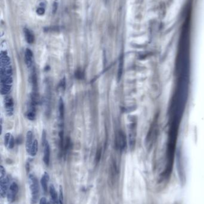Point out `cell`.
Returning <instances> with one entry per match:
<instances>
[{
    "label": "cell",
    "instance_id": "cell-1",
    "mask_svg": "<svg viewBox=\"0 0 204 204\" xmlns=\"http://www.w3.org/2000/svg\"><path fill=\"white\" fill-rule=\"evenodd\" d=\"M29 184L31 193V203L36 204L39 197V185L37 178L33 174L29 176Z\"/></svg>",
    "mask_w": 204,
    "mask_h": 204
},
{
    "label": "cell",
    "instance_id": "cell-2",
    "mask_svg": "<svg viewBox=\"0 0 204 204\" xmlns=\"http://www.w3.org/2000/svg\"><path fill=\"white\" fill-rule=\"evenodd\" d=\"M43 146L44 147V155H43V161L46 165H49L50 163V149L49 143L46 138V132L45 131L43 132V137H42Z\"/></svg>",
    "mask_w": 204,
    "mask_h": 204
},
{
    "label": "cell",
    "instance_id": "cell-3",
    "mask_svg": "<svg viewBox=\"0 0 204 204\" xmlns=\"http://www.w3.org/2000/svg\"><path fill=\"white\" fill-rule=\"evenodd\" d=\"M126 137L123 132L121 130L118 131L116 134L115 139V146L116 148L118 150L123 151L126 147Z\"/></svg>",
    "mask_w": 204,
    "mask_h": 204
},
{
    "label": "cell",
    "instance_id": "cell-4",
    "mask_svg": "<svg viewBox=\"0 0 204 204\" xmlns=\"http://www.w3.org/2000/svg\"><path fill=\"white\" fill-rule=\"evenodd\" d=\"M18 185L16 182H13L10 184L7 193V197L9 202H12L14 201L18 193Z\"/></svg>",
    "mask_w": 204,
    "mask_h": 204
},
{
    "label": "cell",
    "instance_id": "cell-5",
    "mask_svg": "<svg viewBox=\"0 0 204 204\" xmlns=\"http://www.w3.org/2000/svg\"><path fill=\"white\" fill-rule=\"evenodd\" d=\"M9 181V177L7 175L3 177L0 178V194L3 197H5V196L7 195L10 186Z\"/></svg>",
    "mask_w": 204,
    "mask_h": 204
},
{
    "label": "cell",
    "instance_id": "cell-6",
    "mask_svg": "<svg viewBox=\"0 0 204 204\" xmlns=\"http://www.w3.org/2000/svg\"><path fill=\"white\" fill-rule=\"evenodd\" d=\"M116 175H117V167L116 165V163L114 161H112L110 167V176H109V182H110V184L112 185H113L114 183Z\"/></svg>",
    "mask_w": 204,
    "mask_h": 204
},
{
    "label": "cell",
    "instance_id": "cell-7",
    "mask_svg": "<svg viewBox=\"0 0 204 204\" xmlns=\"http://www.w3.org/2000/svg\"><path fill=\"white\" fill-rule=\"evenodd\" d=\"M5 107L7 114L12 115L13 113V102L11 97H7L5 99Z\"/></svg>",
    "mask_w": 204,
    "mask_h": 204
},
{
    "label": "cell",
    "instance_id": "cell-8",
    "mask_svg": "<svg viewBox=\"0 0 204 204\" xmlns=\"http://www.w3.org/2000/svg\"><path fill=\"white\" fill-rule=\"evenodd\" d=\"M25 57L26 65L29 68L32 67L33 66V54L30 49H26L25 53Z\"/></svg>",
    "mask_w": 204,
    "mask_h": 204
},
{
    "label": "cell",
    "instance_id": "cell-9",
    "mask_svg": "<svg viewBox=\"0 0 204 204\" xmlns=\"http://www.w3.org/2000/svg\"><path fill=\"white\" fill-rule=\"evenodd\" d=\"M49 175L47 172H45L42 177H41V187H42V189H43V192L46 193L47 192V189H48V182H49Z\"/></svg>",
    "mask_w": 204,
    "mask_h": 204
},
{
    "label": "cell",
    "instance_id": "cell-10",
    "mask_svg": "<svg viewBox=\"0 0 204 204\" xmlns=\"http://www.w3.org/2000/svg\"><path fill=\"white\" fill-rule=\"evenodd\" d=\"M33 142H34V139H33V132L31 131H28L26 134V151L28 153H29V152L30 151Z\"/></svg>",
    "mask_w": 204,
    "mask_h": 204
},
{
    "label": "cell",
    "instance_id": "cell-11",
    "mask_svg": "<svg viewBox=\"0 0 204 204\" xmlns=\"http://www.w3.org/2000/svg\"><path fill=\"white\" fill-rule=\"evenodd\" d=\"M129 138V145L131 147H132L135 145V125L133 124H132L130 126Z\"/></svg>",
    "mask_w": 204,
    "mask_h": 204
},
{
    "label": "cell",
    "instance_id": "cell-12",
    "mask_svg": "<svg viewBox=\"0 0 204 204\" xmlns=\"http://www.w3.org/2000/svg\"><path fill=\"white\" fill-rule=\"evenodd\" d=\"M49 192H50V197H51L53 204H58V201H59L58 197V194H57V192L55 189V187H54L53 185H50V188H49Z\"/></svg>",
    "mask_w": 204,
    "mask_h": 204
},
{
    "label": "cell",
    "instance_id": "cell-13",
    "mask_svg": "<svg viewBox=\"0 0 204 204\" xmlns=\"http://www.w3.org/2000/svg\"><path fill=\"white\" fill-rule=\"evenodd\" d=\"M64 111H65V109H64V104L63 100L60 99L59 103V120H60L61 127L63 125V121H64Z\"/></svg>",
    "mask_w": 204,
    "mask_h": 204
},
{
    "label": "cell",
    "instance_id": "cell-14",
    "mask_svg": "<svg viewBox=\"0 0 204 204\" xmlns=\"http://www.w3.org/2000/svg\"><path fill=\"white\" fill-rule=\"evenodd\" d=\"M24 34H25V39H26V41L29 43V44H32L34 41V37L33 35L32 32L28 29L27 28H25L24 30Z\"/></svg>",
    "mask_w": 204,
    "mask_h": 204
},
{
    "label": "cell",
    "instance_id": "cell-15",
    "mask_svg": "<svg viewBox=\"0 0 204 204\" xmlns=\"http://www.w3.org/2000/svg\"><path fill=\"white\" fill-rule=\"evenodd\" d=\"M38 151V142L37 140H34V142H33V145L31 147V149L29 152V154L32 156V157H34L36 155Z\"/></svg>",
    "mask_w": 204,
    "mask_h": 204
},
{
    "label": "cell",
    "instance_id": "cell-16",
    "mask_svg": "<svg viewBox=\"0 0 204 204\" xmlns=\"http://www.w3.org/2000/svg\"><path fill=\"white\" fill-rule=\"evenodd\" d=\"M123 56L120 58L119 64H118V79H120L122 77V73H123Z\"/></svg>",
    "mask_w": 204,
    "mask_h": 204
},
{
    "label": "cell",
    "instance_id": "cell-17",
    "mask_svg": "<svg viewBox=\"0 0 204 204\" xmlns=\"http://www.w3.org/2000/svg\"><path fill=\"white\" fill-rule=\"evenodd\" d=\"M85 76V73L81 69H78L76 72H75V77L77 79H83Z\"/></svg>",
    "mask_w": 204,
    "mask_h": 204
},
{
    "label": "cell",
    "instance_id": "cell-18",
    "mask_svg": "<svg viewBox=\"0 0 204 204\" xmlns=\"http://www.w3.org/2000/svg\"><path fill=\"white\" fill-rule=\"evenodd\" d=\"M101 154H102V148L101 147H99L96 152V155H95V162L98 164L101 158Z\"/></svg>",
    "mask_w": 204,
    "mask_h": 204
},
{
    "label": "cell",
    "instance_id": "cell-19",
    "mask_svg": "<svg viewBox=\"0 0 204 204\" xmlns=\"http://www.w3.org/2000/svg\"><path fill=\"white\" fill-rule=\"evenodd\" d=\"M12 137V136L10 133H7L6 134V136L4 137V145H6V147H7L9 144V142L11 140Z\"/></svg>",
    "mask_w": 204,
    "mask_h": 204
},
{
    "label": "cell",
    "instance_id": "cell-20",
    "mask_svg": "<svg viewBox=\"0 0 204 204\" xmlns=\"http://www.w3.org/2000/svg\"><path fill=\"white\" fill-rule=\"evenodd\" d=\"M59 204H64V197H63V191L61 187H60V194L59 198Z\"/></svg>",
    "mask_w": 204,
    "mask_h": 204
},
{
    "label": "cell",
    "instance_id": "cell-21",
    "mask_svg": "<svg viewBox=\"0 0 204 204\" xmlns=\"http://www.w3.org/2000/svg\"><path fill=\"white\" fill-rule=\"evenodd\" d=\"M65 85H66V81H65V78H64L63 79H62L59 83V88L60 89H63L64 90L65 88Z\"/></svg>",
    "mask_w": 204,
    "mask_h": 204
},
{
    "label": "cell",
    "instance_id": "cell-22",
    "mask_svg": "<svg viewBox=\"0 0 204 204\" xmlns=\"http://www.w3.org/2000/svg\"><path fill=\"white\" fill-rule=\"evenodd\" d=\"M6 176L5 169L3 168V166H1L0 167V178Z\"/></svg>",
    "mask_w": 204,
    "mask_h": 204
},
{
    "label": "cell",
    "instance_id": "cell-23",
    "mask_svg": "<svg viewBox=\"0 0 204 204\" xmlns=\"http://www.w3.org/2000/svg\"><path fill=\"white\" fill-rule=\"evenodd\" d=\"M39 204H50L47 201L46 197H42L39 201Z\"/></svg>",
    "mask_w": 204,
    "mask_h": 204
},
{
    "label": "cell",
    "instance_id": "cell-24",
    "mask_svg": "<svg viewBox=\"0 0 204 204\" xmlns=\"http://www.w3.org/2000/svg\"><path fill=\"white\" fill-rule=\"evenodd\" d=\"M44 10L43 8H39L38 10H37V13L39 14H43L44 13Z\"/></svg>",
    "mask_w": 204,
    "mask_h": 204
}]
</instances>
